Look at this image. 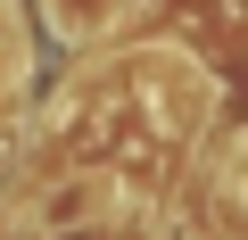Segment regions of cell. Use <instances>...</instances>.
Masks as SVG:
<instances>
[{
    "label": "cell",
    "mask_w": 248,
    "mask_h": 240,
    "mask_svg": "<svg viewBox=\"0 0 248 240\" xmlns=\"http://www.w3.org/2000/svg\"><path fill=\"white\" fill-rule=\"evenodd\" d=\"M116 9H124V0H42V17H50L58 42H91V33H108Z\"/></svg>",
    "instance_id": "obj_1"
}]
</instances>
